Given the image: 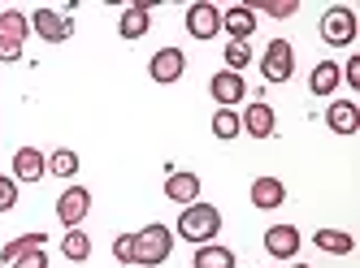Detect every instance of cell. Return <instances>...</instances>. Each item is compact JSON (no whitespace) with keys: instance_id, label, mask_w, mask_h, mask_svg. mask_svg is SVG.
Here are the masks:
<instances>
[{"instance_id":"cell-1","label":"cell","mask_w":360,"mask_h":268,"mask_svg":"<svg viewBox=\"0 0 360 268\" xmlns=\"http://www.w3.org/2000/svg\"><path fill=\"white\" fill-rule=\"evenodd\" d=\"M178 238H187L191 247H204V243H217V234H221V212L213 208V203H191V208H183L178 212V229H174Z\"/></svg>"},{"instance_id":"cell-2","label":"cell","mask_w":360,"mask_h":268,"mask_svg":"<svg viewBox=\"0 0 360 268\" xmlns=\"http://www.w3.org/2000/svg\"><path fill=\"white\" fill-rule=\"evenodd\" d=\"M169 251H174V229H169V225L152 221V225H143V229L135 234V264H139V268H157V264H165Z\"/></svg>"},{"instance_id":"cell-3","label":"cell","mask_w":360,"mask_h":268,"mask_svg":"<svg viewBox=\"0 0 360 268\" xmlns=\"http://www.w3.org/2000/svg\"><path fill=\"white\" fill-rule=\"evenodd\" d=\"M356 35H360L356 9L334 5V9H326V13H321V39H326V48H352V43H356Z\"/></svg>"},{"instance_id":"cell-4","label":"cell","mask_w":360,"mask_h":268,"mask_svg":"<svg viewBox=\"0 0 360 268\" xmlns=\"http://www.w3.org/2000/svg\"><path fill=\"white\" fill-rule=\"evenodd\" d=\"M261 74H265V83H291V74H295V48H291V39H269L265 43Z\"/></svg>"},{"instance_id":"cell-5","label":"cell","mask_w":360,"mask_h":268,"mask_svg":"<svg viewBox=\"0 0 360 268\" xmlns=\"http://www.w3.org/2000/svg\"><path fill=\"white\" fill-rule=\"evenodd\" d=\"M183 74H187V52H183V48H157V52H152V61H148V78H152L157 87L178 83Z\"/></svg>"},{"instance_id":"cell-6","label":"cell","mask_w":360,"mask_h":268,"mask_svg":"<svg viewBox=\"0 0 360 268\" xmlns=\"http://www.w3.org/2000/svg\"><path fill=\"white\" fill-rule=\"evenodd\" d=\"M187 35L200 39V43H209L221 35V9L213 5V0H195V5L187 9Z\"/></svg>"},{"instance_id":"cell-7","label":"cell","mask_w":360,"mask_h":268,"mask_svg":"<svg viewBox=\"0 0 360 268\" xmlns=\"http://www.w3.org/2000/svg\"><path fill=\"white\" fill-rule=\"evenodd\" d=\"M87 212H91V191H87V186H65L61 199H57V221L65 229H83Z\"/></svg>"},{"instance_id":"cell-8","label":"cell","mask_w":360,"mask_h":268,"mask_svg":"<svg viewBox=\"0 0 360 268\" xmlns=\"http://www.w3.org/2000/svg\"><path fill=\"white\" fill-rule=\"evenodd\" d=\"M27 22H31V31H35L44 43H65V39L74 35V18H65V13H57V9H35Z\"/></svg>"},{"instance_id":"cell-9","label":"cell","mask_w":360,"mask_h":268,"mask_svg":"<svg viewBox=\"0 0 360 268\" xmlns=\"http://www.w3.org/2000/svg\"><path fill=\"white\" fill-rule=\"evenodd\" d=\"M209 95L217 100V109H235V104H243V95H248V83H243V74L217 69V74L209 78Z\"/></svg>"},{"instance_id":"cell-10","label":"cell","mask_w":360,"mask_h":268,"mask_svg":"<svg viewBox=\"0 0 360 268\" xmlns=\"http://www.w3.org/2000/svg\"><path fill=\"white\" fill-rule=\"evenodd\" d=\"M239 126H243V134H252V139H274L278 117H274V109H269L265 100H252L248 109L239 113Z\"/></svg>"},{"instance_id":"cell-11","label":"cell","mask_w":360,"mask_h":268,"mask_svg":"<svg viewBox=\"0 0 360 268\" xmlns=\"http://www.w3.org/2000/svg\"><path fill=\"white\" fill-rule=\"evenodd\" d=\"M18 186L22 182H44L48 177V156L39 147H18L13 152V173H9Z\"/></svg>"},{"instance_id":"cell-12","label":"cell","mask_w":360,"mask_h":268,"mask_svg":"<svg viewBox=\"0 0 360 268\" xmlns=\"http://www.w3.org/2000/svg\"><path fill=\"white\" fill-rule=\"evenodd\" d=\"M165 199L183 203V208L200 203V177L187 173V169H169V173H165Z\"/></svg>"},{"instance_id":"cell-13","label":"cell","mask_w":360,"mask_h":268,"mask_svg":"<svg viewBox=\"0 0 360 268\" xmlns=\"http://www.w3.org/2000/svg\"><path fill=\"white\" fill-rule=\"evenodd\" d=\"M221 31L230 35V43H248L252 31H256V13H252L248 5H230V9H221Z\"/></svg>"},{"instance_id":"cell-14","label":"cell","mask_w":360,"mask_h":268,"mask_svg":"<svg viewBox=\"0 0 360 268\" xmlns=\"http://www.w3.org/2000/svg\"><path fill=\"white\" fill-rule=\"evenodd\" d=\"M265 251L274 260H295V251H300V229L295 225H269L265 229Z\"/></svg>"},{"instance_id":"cell-15","label":"cell","mask_w":360,"mask_h":268,"mask_svg":"<svg viewBox=\"0 0 360 268\" xmlns=\"http://www.w3.org/2000/svg\"><path fill=\"white\" fill-rule=\"evenodd\" d=\"M326 126H330L334 134H356V130H360V109H356V100H330Z\"/></svg>"},{"instance_id":"cell-16","label":"cell","mask_w":360,"mask_h":268,"mask_svg":"<svg viewBox=\"0 0 360 268\" xmlns=\"http://www.w3.org/2000/svg\"><path fill=\"white\" fill-rule=\"evenodd\" d=\"M248 195H252V203L261 212H274V208L287 203V186H282V177H256Z\"/></svg>"},{"instance_id":"cell-17","label":"cell","mask_w":360,"mask_h":268,"mask_svg":"<svg viewBox=\"0 0 360 268\" xmlns=\"http://www.w3.org/2000/svg\"><path fill=\"white\" fill-rule=\"evenodd\" d=\"M148 26H152V9L139 0V5H131V9L117 18V35L135 43V39H143V35H148Z\"/></svg>"},{"instance_id":"cell-18","label":"cell","mask_w":360,"mask_h":268,"mask_svg":"<svg viewBox=\"0 0 360 268\" xmlns=\"http://www.w3.org/2000/svg\"><path fill=\"white\" fill-rule=\"evenodd\" d=\"M235 264H239L235 251L221 247V243H204V247H195V255H191V268H235Z\"/></svg>"},{"instance_id":"cell-19","label":"cell","mask_w":360,"mask_h":268,"mask_svg":"<svg viewBox=\"0 0 360 268\" xmlns=\"http://www.w3.org/2000/svg\"><path fill=\"white\" fill-rule=\"evenodd\" d=\"M339 61H317L313 74H308V91L313 95H334V87H339Z\"/></svg>"},{"instance_id":"cell-20","label":"cell","mask_w":360,"mask_h":268,"mask_svg":"<svg viewBox=\"0 0 360 268\" xmlns=\"http://www.w3.org/2000/svg\"><path fill=\"white\" fill-rule=\"evenodd\" d=\"M48 247V234H18L13 238V243H5V247H0V264H13V260H22V255H27V251H44Z\"/></svg>"},{"instance_id":"cell-21","label":"cell","mask_w":360,"mask_h":268,"mask_svg":"<svg viewBox=\"0 0 360 268\" xmlns=\"http://www.w3.org/2000/svg\"><path fill=\"white\" fill-rule=\"evenodd\" d=\"M313 243H317V251H326V255H352V251H356V238H352L347 229H317Z\"/></svg>"},{"instance_id":"cell-22","label":"cell","mask_w":360,"mask_h":268,"mask_svg":"<svg viewBox=\"0 0 360 268\" xmlns=\"http://www.w3.org/2000/svg\"><path fill=\"white\" fill-rule=\"evenodd\" d=\"M61 255H65L70 264H87V260H91V238H87L83 229H65V238H61Z\"/></svg>"},{"instance_id":"cell-23","label":"cell","mask_w":360,"mask_h":268,"mask_svg":"<svg viewBox=\"0 0 360 268\" xmlns=\"http://www.w3.org/2000/svg\"><path fill=\"white\" fill-rule=\"evenodd\" d=\"M79 165H83V160H79V152H70V147H57V152H48V173H53V177H74V173H79Z\"/></svg>"},{"instance_id":"cell-24","label":"cell","mask_w":360,"mask_h":268,"mask_svg":"<svg viewBox=\"0 0 360 268\" xmlns=\"http://www.w3.org/2000/svg\"><path fill=\"white\" fill-rule=\"evenodd\" d=\"M0 35H5V39H27L31 35V22H27V13H18V9H5V13H0Z\"/></svg>"},{"instance_id":"cell-25","label":"cell","mask_w":360,"mask_h":268,"mask_svg":"<svg viewBox=\"0 0 360 268\" xmlns=\"http://www.w3.org/2000/svg\"><path fill=\"white\" fill-rule=\"evenodd\" d=\"M213 134H217L221 143L239 139V134H243V126H239V113H235V109H217V113H213Z\"/></svg>"},{"instance_id":"cell-26","label":"cell","mask_w":360,"mask_h":268,"mask_svg":"<svg viewBox=\"0 0 360 268\" xmlns=\"http://www.w3.org/2000/svg\"><path fill=\"white\" fill-rule=\"evenodd\" d=\"M221 61H226L230 74H243V69L256 61V57H252V43H226V57H221Z\"/></svg>"},{"instance_id":"cell-27","label":"cell","mask_w":360,"mask_h":268,"mask_svg":"<svg viewBox=\"0 0 360 268\" xmlns=\"http://www.w3.org/2000/svg\"><path fill=\"white\" fill-rule=\"evenodd\" d=\"M252 13H269V18H295L300 13V0H261V5H248Z\"/></svg>"},{"instance_id":"cell-28","label":"cell","mask_w":360,"mask_h":268,"mask_svg":"<svg viewBox=\"0 0 360 268\" xmlns=\"http://www.w3.org/2000/svg\"><path fill=\"white\" fill-rule=\"evenodd\" d=\"M113 260L117 264H135V234H117L113 238Z\"/></svg>"},{"instance_id":"cell-29","label":"cell","mask_w":360,"mask_h":268,"mask_svg":"<svg viewBox=\"0 0 360 268\" xmlns=\"http://www.w3.org/2000/svg\"><path fill=\"white\" fill-rule=\"evenodd\" d=\"M18 208V182L9 173H0V212H13Z\"/></svg>"},{"instance_id":"cell-30","label":"cell","mask_w":360,"mask_h":268,"mask_svg":"<svg viewBox=\"0 0 360 268\" xmlns=\"http://www.w3.org/2000/svg\"><path fill=\"white\" fill-rule=\"evenodd\" d=\"M13 61H22V43L0 35V65H13Z\"/></svg>"},{"instance_id":"cell-31","label":"cell","mask_w":360,"mask_h":268,"mask_svg":"<svg viewBox=\"0 0 360 268\" xmlns=\"http://www.w3.org/2000/svg\"><path fill=\"white\" fill-rule=\"evenodd\" d=\"M339 78H343L352 91H360V57H352L347 65H339Z\"/></svg>"},{"instance_id":"cell-32","label":"cell","mask_w":360,"mask_h":268,"mask_svg":"<svg viewBox=\"0 0 360 268\" xmlns=\"http://www.w3.org/2000/svg\"><path fill=\"white\" fill-rule=\"evenodd\" d=\"M9 268H48V251H27L22 260H13Z\"/></svg>"},{"instance_id":"cell-33","label":"cell","mask_w":360,"mask_h":268,"mask_svg":"<svg viewBox=\"0 0 360 268\" xmlns=\"http://www.w3.org/2000/svg\"><path fill=\"white\" fill-rule=\"evenodd\" d=\"M291 268H313V264H291Z\"/></svg>"}]
</instances>
